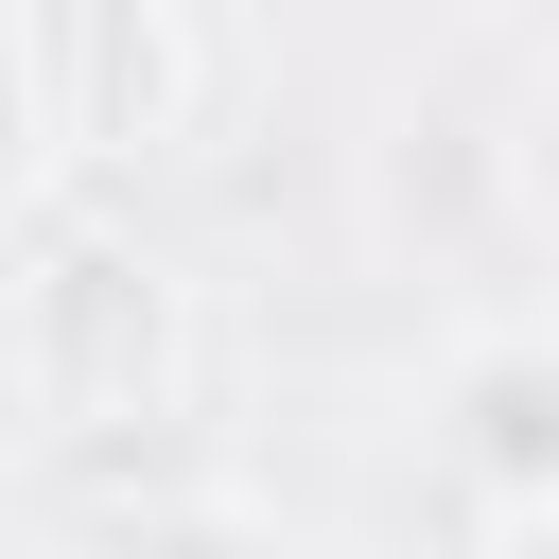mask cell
Wrapping results in <instances>:
<instances>
[{
	"label": "cell",
	"instance_id": "obj_1",
	"mask_svg": "<svg viewBox=\"0 0 559 559\" xmlns=\"http://www.w3.org/2000/svg\"><path fill=\"white\" fill-rule=\"evenodd\" d=\"M437 454H454L507 524H542V507H559V332H472V349L437 367Z\"/></svg>",
	"mask_w": 559,
	"mask_h": 559
},
{
	"label": "cell",
	"instance_id": "obj_2",
	"mask_svg": "<svg viewBox=\"0 0 559 559\" xmlns=\"http://www.w3.org/2000/svg\"><path fill=\"white\" fill-rule=\"evenodd\" d=\"M105 559H280V542H262L245 507H210V489H192V507H140V524H122Z\"/></svg>",
	"mask_w": 559,
	"mask_h": 559
},
{
	"label": "cell",
	"instance_id": "obj_3",
	"mask_svg": "<svg viewBox=\"0 0 559 559\" xmlns=\"http://www.w3.org/2000/svg\"><path fill=\"white\" fill-rule=\"evenodd\" d=\"M35 140H52V52H35V35L0 17V192L35 175Z\"/></svg>",
	"mask_w": 559,
	"mask_h": 559
},
{
	"label": "cell",
	"instance_id": "obj_4",
	"mask_svg": "<svg viewBox=\"0 0 559 559\" xmlns=\"http://www.w3.org/2000/svg\"><path fill=\"white\" fill-rule=\"evenodd\" d=\"M489 559H559V507H542V524H507V542H489Z\"/></svg>",
	"mask_w": 559,
	"mask_h": 559
}]
</instances>
